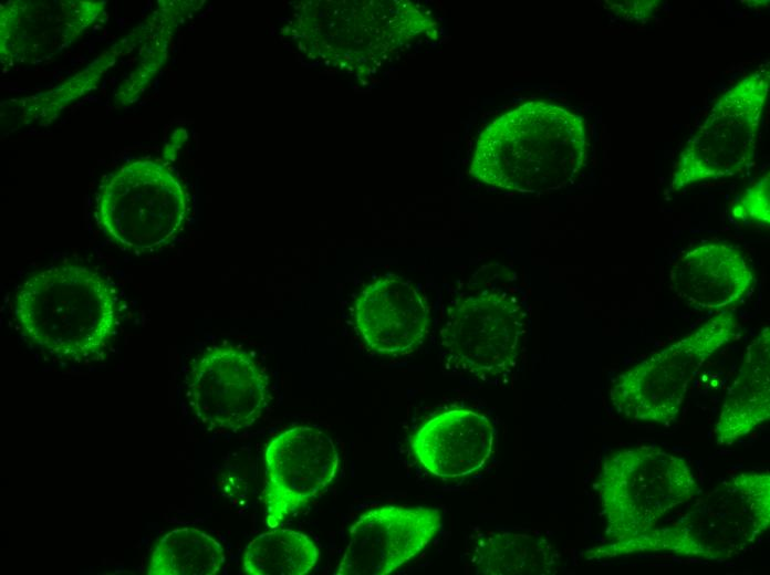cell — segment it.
<instances>
[{
    "label": "cell",
    "mask_w": 770,
    "mask_h": 575,
    "mask_svg": "<svg viewBox=\"0 0 770 575\" xmlns=\"http://www.w3.org/2000/svg\"><path fill=\"white\" fill-rule=\"evenodd\" d=\"M587 158L584 119L560 105L529 101L480 133L470 175L521 194H548L572 185Z\"/></svg>",
    "instance_id": "cell-1"
},
{
    "label": "cell",
    "mask_w": 770,
    "mask_h": 575,
    "mask_svg": "<svg viewBox=\"0 0 770 575\" xmlns=\"http://www.w3.org/2000/svg\"><path fill=\"white\" fill-rule=\"evenodd\" d=\"M769 525L770 473L742 471L697 494L674 523L628 541L593 546L584 557L601 561L657 553L725 562L746 552Z\"/></svg>",
    "instance_id": "cell-2"
},
{
    "label": "cell",
    "mask_w": 770,
    "mask_h": 575,
    "mask_svg": "<svg viewBox=\"0 0 770 575\" xmlns=\"http://www.w3.org/2000/svg\"><path fill=\"white\" fill-rule=\"evenodd\" d=\"M15 317L32 344L61 358L100 353L116 327V302L97 272L59 265L30 276L18 290Z\"/></svg>",
    "instance_id": "cell-3"
},
{
    "label": "cell",
    "mask_w": 770,
    "mask_h": 575,
    "mask_svg": "<svg viewBox=\"0 0 770 575\" xmlns=\"http://www.w3.org/2000/svg\"><path fill=\"white\" fill-rule=\"evenodd\" d=\"M596 484L607 543L651 531L699 492L688 461L656 445L612 451L601 463Z\"/></svg>",
    "instance_id": "cell-4"
},
{
    "label": "cell",
    "mask_w": 770,
    "mask_h": 575,
    "mask_svg": "<svg viewBox=\"0 0 770 575\" xmlns=\"http://www.w3.org/2000/svg\"><path fill=\"white\" fill-rule=\"evenodd\" d=\"M738 322L720 312L695 331L618 374L608 398L624 418L668 426L678 418L691 381L736 336Z\"/></svg>",
    "instance_id": "cell-5"
},
{
    "label": "cell",
    "mask_w": 770,
    "mask_h": 575,
    "mask_svg": "<svg viewBox=\"0 0 770 575\" xmlns=\"http://www.w3.org/2000/svg\"><path fill=\"white\" fill-rule=\"evenodd\" d=\"M769 83L767 67L724 92L679 154L672 171V192L732 177L752 164Z\"/></svg>",
    "instance_id": "cell-6"
},
{
    "label": "cell",
    "mask_w": 770,
    "mask_h": 575,
    "mask_svg": "<svg viewBox=\"0 0 770 575\" xmlns=\"http://www.w3.org/2000/svg\"><path fill=\"white\" fill-rule=\"evenodd\" d=\"M186 210L185 192L171 170L146 159L111 174L96 200V220L104 233L135 251L166 244L181 228Z\"/></svg>",
    "instance_id": "cell-7"
},
{
    "label": "cell",
    "mask_w": 770,
    "mask_h": 575,
    "mask_svg": "<svg viewBox=\"0 0 770 575\" xmlns=\"http://www.w3.org/2000/svg\"><path fill=\"white\" fill-rule=\"evenodd\" d=\"M527 333L521 301L506 288L471 289L447 309L440 345L458 369L497 376L513 369Z\"/></svg>",
    "instance_id": "cell-8"
},
{
    "label": "cell",
    "mask_w": 770,
    "mask_h": 575,
    "mask_svg": "<svg viewBox=\"0 0 770 575\" xmlns=\"http://www.w3.org/2000/svg\"><path fill=\"white\" fill-rule=\"evenodd\" d=\"M187 396L196 418L206 427L237 432L261 417L268 401V380L247 352L215 346L192 365Z\"/></svg>",
    "instance_id": "cell-9"
},
{
    "label": "cell",
    "mask_w": 770,
    "mask_h": 575,
    "mask_svg": "<svg viewBox=\"0 0 770 575\" xmlns=\"http://www.w3.org/2000/svg\"><path fill=\"white\" fill-rule=\"evenodd\" d=\"M263 502L270 529L322 494L339 469V452L316 427L296 426L277 435L266 448Z\"/></svg>",
    "instance_id": "cell-10"
},
{
    "label": "cell",
    "mask_w": 770,
    "mask_h": 575,
    "mask_svg": "<svg viewBox=\"0 0 770 575\" xmlns=\"http://www.w3.org/2000/svg\"><path fill=\"white\" fill-rule=\"evenodd\" d=\"M441 526L439 510L385 505L362 514L350 539L337 575H386L418 555Z\"/></svg>",
    "instance_id": "cell-11"
},
{
    "label": "cell",
    "mask_w": 770,
    "mask_h": 575,
    "mask_svg": "<svg viewBox=\"0 0 770 575\" xmlns=\"http://www.w3.org/2000/svg\"><path fill=\"white\" fill-rule=\"evenodd\" d=\"M102 1H10L1 7V61L33 65L69 48L98 17Z\"/></svg>",
    "instance_id": "cell-12"
},
{
    "label": "cell",
    "mask_w": 770,
    "mask_h": 575,
    "mask_svg": "<svg viewBox=\"0 0 770 575\" xmlns=\"http://www.w3.org/2000/svg\"><path fill=\"white\" fill-rule=\"evenodd\" d=\"M428 309L418 291L398 276L367 285L357 296L354 317L365 344L376 353L410 352L424 338Z\"/></svg>",
    "instance_id": "cell-13"
},
{
    "label": "cell",
    "mask_w": 770,
    "mask_h": 575,
    "mask_svg": "<svg viewBox=\"0 0 770 575\" xmlns=\"http://www.w3.org/2000/svg\"><path fill=\"white\" fill-rule=\"evenodd\" d=\"M495 428L474 410L455 408L425 421L409 438L413 454L429 473L443 479L469 475L490 458Z\"/></svg>",
    "instance_id": "cell-14"
},
{
    "label": "cell",
    "mask_w": 770,
    "mask_h": 575,
    "mask_svg": "<svg viewBox=\"0 0 770 575\" xmlns=\"http://www.w3.org/2000/svg\"><path fill=\"white\" fill-rule=\"evenodd\" d=\"M755 283L746 258L735 247L708 242L684 252L672 265L669 285L688 306L725 312Z\"/></svg>",
    "instance_id": "cell-15"
},
{
    "label": "cell",
    "mask_w": 770,
    "mask_h": 575,
    "mask_svg": "<svg viewBox=\"0 0 770 575\" xmlns=\"http://www.w3.org/2000/svg\"><path fill=\"white\" fill-rule=\"evenodd\" d=\"M770 418V328L746 348L738 374L724 398L714 427L718 446H730Z\"/></svg>",
    "instance_id": "cell-16"
},
{
    "label": "cell",
    "mask_w": 770,
    "mask_h": 575,
    "mask_svg": "<svg viewBox=\"0 0 770 575\" xmlns=\"http://www.w3.org/2000/svg\"><path fill=\"white\" fill-rule=\"evenodd\" d=\"M561 554L545 537L527 532L490 531L478 536L472 563L483 575H550Z\"/></svg>",
    "instance_id": "cell-17"
},
{
    "label": "cell",
    "mask_w": 770,
    "mask_h": 575,
    "mask_svg": "<svg viewBox=\"0 0 770 575\" xmlns=\"http://www.w3.org/2000/svg\"><path fill=\"white\" fill-rule=\"evenodd\" d=\"M226 562L221 544L192 527L167 532L156 544L148 575H216Z\"/></svg>",
    "instance_id": "cell-18"
},
{
    "label": "cell",
    "mask_w": 770,
    "mask_h": 575,
    "mask_svg": "<svg viewBox=\"0 0 770 575\" xmlns=\"http://www.w3.org/2000/svg\"><path fill=\"white\" fill-rule=\"evenodd\" d=\"M318 560L319 550L306 534L274 527L249 542L242 569L249 575H304Z\"/></svg>",
    "instance_id": "cell-19"
},
{
    "label": "cell",
    "mask_w": 770,
    "mask_h": 575,
    "mask_svg": "<svg viewBox=\"0 0 770 575\" xmlns=\"http://www.w3.org/2000/svg\"><path fill=\"white\" fill-rule=\"evenodd\" d=\"M166 3L160 4L132 32L139 45L135 56L137 63L134 72L115 91V102L118 105L133 103L138 98L165 60L167 42L176 21L174 13H177L170 11L173 2ZM133 59L129 58L128 61Z\"/></svg>",
    "instance_id": "cell-20"
},
{
    "label": "cell",
    "mask_w": 770,
    "mask_h": 575,
    "mask_svg": "<svg viewBox=\"0 0 770 575\" xmlns=\"http://www.w3.org/2000/svg\"><path fill=\"white\" fill-rule=\"evenodd\" d=\"M731 216L740 223L769 229L770 226V175L766 174L750 185L730 208Z\"/></svg>",
    "instance_id": "cell-21"
},
{
    "label": "cell",
    "mask_w": 770,
    "mask_h": 575,
    "mask_svg": "<svg viewBox=\"0 0 770 575\" xmlns=\"http://www.w3.org/2000/svg\"><path fill=\"white\" fill-rule=\"evenodd\" d=\"M658 1H612V10L629 20H647L657 7Z\"/></svg>",
    "instance_id": "cell-22"
}]
</instances>
